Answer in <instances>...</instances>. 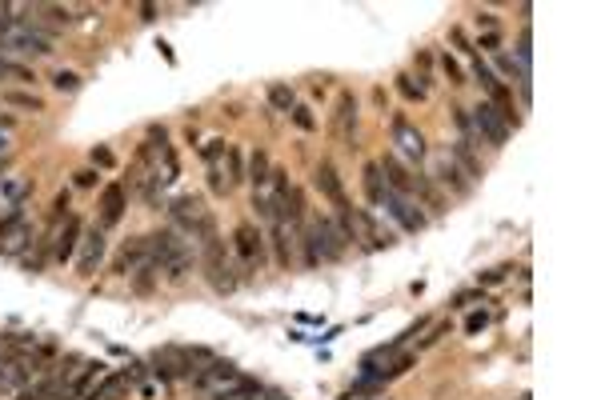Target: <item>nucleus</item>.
<instances>
[{
    "label": "nucleus",
    "mask_w": 601,
    "mask_h": 400,
    "mask_svg": "<svg viewBox=\"0 0 601 400\" xmlns=\"http://www.w3.org/2000/svg\"><path fill=\"white\" fill-rule=\"evenodd\" d=\"M257 400H289V396H285V392H265V396L257 392Z\"/></svg>",
    "instance_id": "3c124183"
},
{
    "label": "nucleus",
    "mask_w": 601,
    "mask_h": 400,
    "mask_svg": "<svg viewBox=\"0 0 601 400\" xmlns=\"http://www.w3.org/2000/svg\"><path fill=\"white\" fill-rule=\"evenodd\" d=\"M32 244V224L28 216L16 208V212H4L0 221V256H25V249Z\"/></svg>",
    "instance_id": "39448f33"
},
{
    "label": "nucleus",
    "mask_w": 601,
    "mask_h": 400,
    "mask_svg": "<svg viewBox=\"0 0 601 400\" xmlns=\"http://www.w3.org/2000/svg\"><path fill=\"white\" fill-rule=\"evenodd\" d=\"M289 116H293V125L301 128V132H313V128H317V116H313V109H309V104H293V112H289Z\"/></svg>",
    "instance_id": "7c9ffc66"
},
{
    "label": "nucleus",
    "mask_w": 601,
    "mask_h": 400,
    "mask_svg": "<svg viewBox=\"0 0 601 400\" xmlns=\"http://www.w3.org/2000/svg\"><path fill=\"white\" fill-rule=\"evenodd\" d=\"M224 152H229V149H224V140H209V144H205V160H209V165H217Z\"/></svg>",
    "instance_id": "58836bf2"
},
{
    "label": "nucleus",
    "mask_w": 601,
    "mask_h": 400,
    "mask_svg": "<svg viewBox=\"0 0 601 400\" xmlns=\"http://www.w3.org/2000/svg\"><path fill=\"white\" fill-rule=\"evenodd\" d=\"M0 156H8V132H0Z\"/></svg>",
    "instance_id": "603ef678"
},
{
    "label": "nucleus",
    "mask_w": 601,
    "mask_h": 400,
    "mask_svg": "<svg viewBox=\"0 0 601 400\" xmlns=\"http://www.w3.org/2000/svg\"><path fill=\"white\" fill-rule=\"evenodd\" d=\"M209 188H212L217 196H221V193H229V177H224L221 160H217V165H209Z\"/></svg>",
    "instance_id": "c9c22d12"
},
{
    "label": "nucleus",
    "mask_w": 601,
    "mask_h": 400,
    "mask_svg": "<svg viewBox=\"0 0 601 400\" xmlns=\"http://www.w3.org/2000/svg\"><path fill=\"white\" fill-rule=\"evenodd\" d=\"M144 373H149V364H128V368H125L128 385H140V380H144Z\"/></svg>",
    "instance_id": "a19ab883"
},
{
    "label": "nucleus",
    "mask_w": 601,
    "mask_h": 400,
    "mask_svg": "<svg viewBox=\"0 0 601 400\" xmlns=\"http://www.w3.org/2000/svg\"><path fill=\"white\" fill-rule=\"evenodd\" d=\"M381 208H389V216L401 224L405 233H421V228H425V212H421V208L413 205L409 196L393 193V188H385V200H381Z\"/></svg>",
    "instance_id": "1a4fd4ad"
},
{
    "label": "nucleus",
    "mask_w": 601,
    "mask_h": 400,
    "mask_svg": "<svg viewBox=\"0 0 601 400\" xmlns=\"http://www.w3.org/2000/svg\"><path fill=\"white\" fill-rule=\"evenodd\" d=\"M93 165H100V168H112L116 160H112V152H109V149H93Z\"/></svg>",
    "instance_id": "37998d69"
},
{
    "label": "nucleus",
    "mask_w": 601,
    "mask_h": 400,
    "mask_svg": "<svg viewBox=\"0 0 601 400\" xmlns=\"http://www.w3.org/2000/svg\"><path fill=\"white\" fill-rule=\"evenodd\" d=\"M0 81H25V84H32L36 76H32L25 64H16V60H8V56L0 53Z\"/></svg>",
    "instance_id": "cd10ccee"
},
{
    "label": "nucleus",
    "mask_w": 601,
    "mask_h": 400,
    "mask_svg": "<svg viewBox=\"0 0 601 400\" xmlns=\"http://www.w3.org/2000/svg\"><path fill=\"white\" fill-rule=\"evenodd\" d=\"M377 168H381V177H385V188H393V193H401V196L413 193V172H409V168L401 165L393 152H385V156H381Z\"/></svg>",
    "instance_id": "4468645a"
},
{
    "label": "nucleus",
    "mask_w": 601,
    "mask_h": 400,
    "mask_svg": "<svg viewBox=\"0 0 601 400\" xmlns=\"http://www.w3.org/2000/svg\"><path fill=\"white\" fill-rule=\"evenodd\" d=\"M128 388H133V385H128V376L116 373V376H109V380H100V385L88 392V400H121Z\"/></svg>",
    "instance_id": "5701e85b"
},
{
    "label": "nucleus",
    "mask_w": 601,
    "mask_h": 400,
    "mask_svg": "<svg viewBox=\"0 0 601 400\" xmlns=\"http://www.w3.org/2000/svg\"><path fill=\"white\" fill-rule=\"evenodd\" d=\"M361 180H365V196H369V205L381 208V200H385V177H381V168L377 165H365Z\"/></svg>",
    "instance_id": "b1692460"
},
{
    "label": "nucleus",
    "mask_w": 601,
    "mask_h": 400,
    "mask_svg": "<svg viewBox=\"0 0 601 400\" xmlns=\"http://www.w3.org/2000/svg\"><path fill=\"white\" fill-rule=\"evenodd\" d=\"M97 184V168H81L76 172V188H93Z\"/></svg>",
    "instance_id": "ea45409f"
},
{
    "label": "nucleus",
    "mask_w": 601,
    "mask_h": 400,
    "mask_svg": "<svg viewBox=\"0 0 601 400\" xmlns=\"http://www.w3.org/2000/svg\"><path fill=\"white\" fill-rule=\"evenodd\" d=\"M196 252H201V261H205V276H209L212 289H217V292H233V289H237L241 273H237V264H233V256L224 252L221 236H217V233L205 236V240L196 244Z\"/></svg>",
    "instance_id": "20e7f679"
},
{
    "label": "nucleus",
    "mask_w": 601,
    "mask_h": 400,
    "mask_svg": "<svg viewBox=\"0 0 601 400\" xmlns=\"http://www.w3.org/2000/svg\"><path fill=\"white\" fill-rule=\"evenodd\" d=\"M505 276H509V268H493V273H485V276H481V284H501Z\"/></svg>",
    "instance_id": "c03bdc74"
},
{
    "label": "nucleus",
    "mask_w": 601,
    "mask_h": 400,
    "mask_svg": "<svg viewBox=\"0 0 601 400\" xmlns=\"http://www.w3.org/2000/svg\"><path fill=\"white\" fill-rule=\"evenodd\" d=\"M237 376H241V373L233 368V364H229V360H217V357H212L209 364H205V368H196L189 380H193V388H201V392H209V396H212L217 388H224L229 380H237Z\"/></svg>",
    "instance_id": "9b49d317"
},
{
    "label": "nucleus",
    "mask_w": 601,
    "mask_h": 400,
    "mask_svg": "<svg viewBox=\"0 0 601 400\" xmlns=\"http://www.w3.org/2000/svg\"><path fill=\"white\" fill-rule=\"evenodd\" d=\"M269 104H273L277 112H293L297 92L289 88V84H269Z\"/></svg>",
    "instance_id": "bb28decb"
},
{
    "label": "nucleus",
    "mask_w": 601,
    "mask_h": 400,
    "mask_svg": "<svg viewBox=\"0 0 601 400\" xmlns=\"http://www.w3.org/2000/svg\"><path fill=\"white\" fill-rule=\"evenodd\" d=\"M397 88H401V97L405 100H425L429 97V88H421V81L413 84V76H397Z\"/></svg>",
    "instance_id": "473e14b6"
},
{
    "label": "nucleus",
    "mask_w": 601,
    "mask_h": 400,
    "mask_svg": "<svg viewBox=\"0 0 601 400\" xmlns=\"http://www.w3.org/2000/svg\"><path fill=\"white\" fill-rule=\"evenodd\" d=\"M301 244H305V264L317 268L321 261H341L345 256V236L337 228L333 216H317L301 228Z\"/></svg>",
    "instance_id": "f03ea898"
},
{
    "label": "nucleus",
    "mask_w": 601,
    "mask_h": 400,
    "mask_svg": "<svg viewBox=\"0 0 601 400\" xmlns=\"http://www.w3.org/2000/svg\"><path fill=\"white\" fill-rule=\"evenodd\" d=\"M100 368H104V364H84V368H81V376H76V380H72V388H69V396H81L84 388H88V380H93V376H97Z\"/></svg>",
    "instance_id": "f704fd0d"
},
{
    "label": "nucleus",
    "mask_w": 601,
    "mask_h": 400,
    "mask_svg": "<svg viewBox=\"0 0 601 400\" xmlns=\"http://www.w3.org/2000/svg\"><path fill=\"white\" fill-rule=\"evenodd\" d=\"M473 72H477V81H481V88H489V84L497 81V76H493V69H485L481 60H477V64H473Z\"/></svg>",
    "instance_id": "79ce46f5"
},
{
    "label": "nucleus",
    "mask_w": 601,
    "mask_h": 400,
    "mask_svg": "<svg viewBox=\"0 0 601 400\" xmlns=\"http://www.w3.org/2000/svg\"><path fill=\"white\" fill-rule=\"evenodd\" d=\"M389 137H393V144H397V152H401V156H409V160H425V137H421L417 128L409 125L405 116H393Z\"/></svg>",
    "instance_id": "f8f14e48"
},
{
    "label": "nucleus",
    "mask_w": 601,
    "mask_h": 400,
    "mask_svg": "<svg viewBox=\"0 0 601 400\" xmlns=\"http://www.w3.org/2000/svg\"><path fill=\"white\" fill-rule=\"evenodd\" d=\"M449 160L461 168L465 177H469V184L485 177V165H481V156H477L473 144H465V140H453V152H449Z\"/></svg>",
    "instance_id": "aec40b11"
},
{
    "label": "nucleus",
    "mask_w": 601,
    "mask_h": 400,
    "mask_svg": "<svg viewBox=\"0 0 601 400\" xmlns=\"http://www.w3.org/2000/svg\"><path fill=\"white\" fill-rule=\"evenodd\" d=\"M465 329H469V332H477V329H485V317H481V312H477V317H469V324H465Z\"/></svg>",
    "instance_id": "8fccbe9b"
},
{
    "label": "nucleus",
    "mask_w": 601,
    "mask_h": 400,
    "mask_svg": "<svg viewBox=\"0 0 601 400\" xmlns=\"http://www.w3.org/2000/svg\"><path fill=\"white\" fill-rule=\"evenodd\" d=\"M521 400H529V396H521Z\"/></svg>",
    "instance_id": "864d4df0"
},
{
    "label": "nucleus",
    "mask_w": 601,
    "mask_h": 400,
    "mask_svg": "<svg viewBox=\"0 0 601 400\" xmlns=\"http://www.w3.org/2000/svg\"><path fill=\"white\" fill-rule=\"evenodd\" d=\"M224 172H229V188L245 180V168H241V152H237V149H229V152H224Z\"/></svg>",
    "instance_id": "c85d7f7f"
},
{
    "label": "nucleus",
    "mask_w": 601,
    "mask_h": 400,
    "mask_svg": "<svg viewBox=\"0 0 601 400\" xmlns=\"http://www.w3.org/2000/svg\"><path fill=\"white\" fill-rule=\"evenodd\" d=\"M477 296H481V292H461V296H457V301H453V308H465V304H473Z\"/></svg>",
    "instance_id": "49530a36"
},
{
    "label": "nucleus",
    "mask_w": 601,
    "mask_h": 400,
    "mask_svg": "<svg viewBox=\"0 0 601 400\" xmlns=\"http://www.w3.org/2000/svg\"><path fill=\"white\" fill-rule=\"evenodd\" d=\"M469 125H473V137L489 140L493 149H501L505 140H509V128H505V120L497 116V109H493L489 100H481L477 109H469Z\"/></svg>",
    "instance_id": "423d86ee"
},
{
    "label": "nucleus",
    "mask_w": 601,
    "mask_h": 400,
    "mask_svg": "<svg viewBox=\"0 0 601 400\" xmlns=\"http://www.w3.org/2000/svg\"><path fill=\"white\" fill-rule=\"evenodd\" d=\"M0 100H4V104H13V109L44 112V100L36 97V92H16V88H8V92H0Z\"/></svg>",
    "instance_id": "a878e982"
},
{
    "label": "nucleus",
    "mask_w": 601,
    "mask_h": 400,
    "mask_svg": "<svg viewBox=\"0 0 601 400\" xmlns=\"http://www.w3.org/2000/svg\"><path fill=\"white\" fill-rule=\"evenodd\" d=\"M269 172H273V165H269V152L257 149L249 156V177H245V180H252V188H265V184H269Z\"/></svg>",
    "instance_id": "393cba45"
},
{
    "label": "nucleus",
    "mask_w": 601,
    "mask_h": 400,
    "mask_svg": "<svg viewBox=\"0 0 601 400\" xmlns=\"http://www.w3.org/2000/svg\"><path fill=\"white\" fill-rule=\"evenodd\" d=\"M168 216H173V228L181 236H189V240H205V236H212L217 233V221H212V212H209V205L201 200V196H193V193H184V196H177L173 205H168Z\"/></svg>",
    "instance_id": "7ed1b4c3"
},
{
    "label": "nucleus",
    "mask_w": 601,
    "mask_h": 400,
    "mask_svg": "<svg viewBox=\"0 0 601 400\" xmlns=\"http://www.w3.org/2000/svg\"><path fill=\"white\" fill-rule=\"evenodd\" d=\"M144 264H149L144 236H137V240H125V249H121V256H116V264H112V273H116V276H133V273H140Z\"/></svg>",
    "instance_id": "dca6fc26"
},
{
    "label": "nucleus",
    "mask_w": 601,
    "mask_h": 400,
    "mask_svg": "<svg viewBox=\"0 0 601 400\" xmlns=\"http://www.w3.org/2000/svg\"><path fill=\"white\" fill-rule=\"evenodd\" d=\"M53 88H56V92H76V88H81V76H76V72H69V69H60L53 76Z\"/></svg>",
    "instance_id": "72a5a7b5"
},
{
    "label": "nucleus",
    "mask_w": 601,
    "mask_h": 400,
    "mask_svg": "<svg viewBox=\"0 0 601 400\" xmlns=\"http://www.w3.org/2000/svg\"><path fill=\"white\" fill-rule=\"evenodd\" d=\"M104 249H109V240H104V228H88L81 236V252H76V273L81 276H93L104 261Z\"/></svg>",
    "instance_id": "9d476101"
},
{
    "label": "nucleus",
    "mask_w": 601,
    "mask_h": 400,
    "mask_svg": "<svg viewBox=\"0 0 601 400\" xmlns=\"http://www.w3.org/2000/svg\"><path fill=\"white\" fill-rule=\"evenodd\" d=\"M529 60H533V41H529V32H521L518 36V64L529 72Z\"/></svg>",
    "instance_id": "e433bc0d"
},
{
    "label": "nucleus",
    "mask_w": 601,
    "mask_h": 400,
    "mask_svg": "<svg viewBox=\"0 0 601 400\" xmlns=\"http://www.w3.org/2000/svg\"><path fill=\"white\" fill-rule=\"evenodd\" d=\"M156 276H161V273H156L153 264H144V268H140V273H133V289H137L140 296H144V292H153V284H156Z\"/></svg>",
    "instance_id": "c756f323"
},
{
    "label": "nucleus",
    "mask_w": 601,
    "mask_h": 400,
    "mask_svg": "<svg viewBox=\"0 0 601 400\" xmlns=\"http://www.w3.org/2000/svg\"><path fill=\"white\" fill-rule=\"evenodd\" d=\"M441 69H445V76H449V84H465V72H461V64L453 60V56H441Z\"/></svg>",
    "instance_id": "4c0bfd02"
},
{
    "label": "nucleus",
    "mask_w": 601,
    "mask_h": 400,
    "mask_svg": "<svg viewBox=\"0 0 601 400\" xmlns=\"http://www.w3.org/2000/svg\"><path fill=\"white\" fill-rule=\"evenodd\" d=\"M76 244H81V221L69 212V221L60 224V233L53 240V261H72L76 256Z\"/></svg>",
    "instance_id": "f3484780"
},
{
    "label": "nucleus",
    "mask_w": 601,
    "mask_h": 400,
    "mask_svg": "<svg viewBox=\"0 0 601 400\" xmlns=\"http://www.w3.org/2000/svg\"><path fill=\"white\" fill-rule=\"evenodd\" d=\"M477 25H485V28H497V16H493V13H477Z\"/></svg>",
    "instance_id": "de8ad7c7"
},
{
    "label": "nucleus",
    "mask_w": 601,
    "mask_h": 400,
    "mask_svg": "<svg viewBox=\"0 0 601 400\" xmlns=\"http://www.w3.org/2000/svg\"><path fill=\"white\" fill-rule=\"evenodd\" d=\"M497 69H501L505 72V76H513V81H529V72H525V69H521V64H518V60H513V56H505V53H497Z\"/></svg>",
    "instance_id": "2f4dec72"
},
{
    "label": "nucleus",
    "mask_w": 601,
    "mask_h": 400,
    "mask_svg": "<svg viewBox=\"0 0 601 400\" xmlns=\"http://www.w3.org/2000/svg\"><path fill=\"white\" fill-rule=\"evenodd\" d=\"M233 249H237V261H241L245 273H257V268L265 264V240H261V233H257L252 224H237Z\"/></svg>",
    "instance_id": "0eeeda50"
},
{
    "label": "nucleus",
    "mask_w": 601,
    "mask_h": 400,
    "mask_svg": "<svg viewBox=\"0 0 601 400\" xmlns=\"http://www.w3.org/2000/svg\"><path fill=\"white\" fill-rule=\"evenodd\" d=\"M28 360L13 357V360H0V392H13V388H20L28 380Z\"/></svg>",
    "instance_id": "4be33fe9"
},
{
    "label": "nucleus",
    "mask_w": 601,
    "mask_h": 400,
    "mask_svg": "<svg viewBox=\"0 0 601 400\" xmlns=\"http://www.w3.org/2000/svg\"><path fill=\"white\" fill-rule=\"evenodd\" d=\"M156 364V373L165 376H193V360H189V348H161L153 357Z\"/></svg>",
    "instance_id": "2eb2a0df"
},
{
    "label": "nucleus",
    "mask_w": 601,
    "mask_h": 400,
    "mask_svg": "<svg viewBox=\"0 0 601 400\" xmlns=\"http://www.w3.org/2000/svg\"><path fill=\"white\" fill-rule=\"evenodd\" d=\"M313 188L329 200V205L337 208V212H345V208H353L349 205V196H345V184H341V177H337V168L329 165V160H321V165L313 168Z\"/></svg>",
    "instance_id": "6e6552de"
},
{
    "label": "nucleus",
    "mask_w": 601,
    "mask_h": 400,
    "mask_svg": "<svg viewBox=\"0 0 601 400\" xmlns=\"http://www.w3.org/2000/svg\"><path fill=\"white\" fill-rule=\"evenodd\" d=\"M140 20H156V4H140Z\"/></svg>",
    "instance_id": "09e8293b"
},
{
    "label": "nucleus",
    "mask_w": 601,
    "mask_h": 400,
    "mask_svg": "<svg viewBox=\"0 0 601 400\" xmlns=\"http://www.w3.org/2000/svg\"><path fill=\"white\" fill-rule=\"evenodd\" d=\"M28 188H32L28 177H20V172H4V177H0V208H4V212H16L20 200L28 196Z\"/></svg>",
    "instance_id": "a211bd4d"
},
{
    "label": "nucleus",
    "mask_w": 601,
    "mask_h": 400,
    "mask_svg": "<svg viewBox=\"0 0 601 400\" xmlns=\"http://www.w3.org/2000/svg\"><path fill=\"white\" fill-rule=\"evenodd\" d=\"M125 208H128L125 184H104V193H100V228H112L125 216Z\"/></svg>",
    "instance_id": "ddd939ff"
},
{
    "label": "nucleus",
    "mask_w": 601,
    "mask_h": 400,
    "mask_svg": "<svg viewBox=\"0 0 601 400\" xmlns=\"http://www.w3.org/2000/svg\"><path fill=\"white\" fill-rule=\"evenodd\" d=\"M353 128H357V100H353V92H341L337 97V112H333V132L353 140Z\"/></svg>",
    "instance_id": "412c9836"
},
{
    "label": "nucleus",
    "mask_w": 601,
    "mask_h": 400,
    "mask_svg": "<svg viewBox=\"0 0 601 400\" xmlns=\"http://www.w3.org/2000/svg\"><path fill=\"white\" fill-rule=\"evenodd\" d=\"M433 180H437V184H445L449 193H457V196H469V193H473V184L465 180V172H461L457 165H453L449 156H441V160H437V168H433Z\"/></svg>",
    "instance_id": "6ab92c4d"
},
{
    "label": "nucleus",
    "mask_w": 601,
    "mask_h": 400,
    "mask_svg": "<svg viewBox=\"0 0 601 400\" xmlns=\"http://www.w3.org/2000/svg\"><path fill=\"white\" fill-rule=\"evenodd\" d=\"M144 252H149V264L156 273H165L168 280H184L193 273V261H196V249L189 236H181L177 228H161V233H149L144 236Z\"/></svg>",
    "instance_id": "f257e3e1"
},
{
    "label": "nucleus",
    "mask_w": 601,
    "mask_h": 400,
    "mask_svg": "<svg viewBox=\"0 0 601 400\" xmlns=\"http://www.w3.org/2000/svg\"><path fill=\"white\" fill-rule=\"evenodd\" d=\"M497 44H501L497 32H485V36H481V48H489V53H497Z\"/></svg>",
    "instance_id": "a18cd8bd"
}]
</instances>
